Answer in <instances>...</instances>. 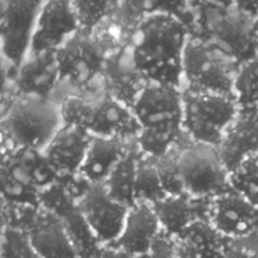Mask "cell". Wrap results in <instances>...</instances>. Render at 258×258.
<instances>
[{
    "label": "cell",
    "mask_w": 258,
    "mask_h": 258,
    "mask_svg": "<svg viewBox=\"0 0 258 258\" xmlns=\"http://www.w3.org/2000/svg\"><path fill=\"white\" fill-rule=\"evenodd\" d=\"M182 71L188 90L228 97L233 93L235 74L223 52L206 42L188 38L182 57Z\"/></svg>",
    "instance_id": "5b68a950"
},
{
    "label": "cell",
    "mask_w": 258,
    "mask_h": 258,
    "mask_svg": "<svg viewBox=\"0 0 258 258\" xmlns=\"http://www.w3.org/2000/svg\"><path fill=\"white\" fill-rule=\"evenodd\" d=\"M105 93L132 107L147 81L134 63L130 43L108 54L102 73Z\"/></svg>",
    "instance_id": "4fadbf2b"
},
{
    "label": "cell",
    "mask_w": 258,
    "mask_h": 258,
    "mask_svg": "<svg viewBox=\"0 0 258 258\" xmlns=\"http://www.w3.org/2000/svg\"><path fill=\"white\" fill-rule=\"evenodd\" d=\"M78 17L80 30L92 33L96 25L110 12L111 2L94 1H72Z\"/></svg>",
    "instance_id": "1f68e13d"
},
{
    "label": "cell",
    "mask_w": 258,
    "mask_h": 258,
    "mask_svg": "<svg viewBox=\"0 0 258 258\" xmlns=\"http://www.w3.org/2000/svg\"><path fill=\"white\" fill-rule=\"evenodd\" d=\"M214 37L231 53L244 57L255 49L253 23L234 13L214 12L209 18Z\"/></svg>",
    "instance_id": "ffe728a7"
},
{
    "label": "cell",
    "mask_w": 258,
    "mask_h": 258,
    "mask_svg": "<svg viewBox=\"0 0 258 258\" xmlns=\"http://www.w3.org/2000/svg\"><path fill=\"white\" fill-rule=\"evenodd\" d=\"M76 205L97 238L104 241L119 238L129 209L111 199L103 183L91 184Z\"/></svg>",
    "instance_id": "9c48e42d"
},
{
    "label": "cell",
    "mask_w": 258,
    "mask_h": 258,
    "mask_svg": "<svg viewBox=\"0 0 258 258\" xmlns=\"http://www.w3.org/2000/svg\"><path fill=\"white\" fill-rule=\"evenodd\" d=\"M2 198L12 205L37 208L41 204V192L1 169Z\"/></svg>",
    "instance_id": "f1b7e54d"
},
{
    "label": "cell",
    "mask_w": 258,
    "mask_h": 258,
    "mask_svg": "<svg viewBox=\"0 0 258 258\" xmlns=\"http://www.w3.org/2000/svg\"><path fill=\"white\" fill-rule=\"evenodd\" d=\"M255 157H256V158H257V159H258V154H257V156H255Z\"/></svg>",
    "instance_id": "8d00e7d4"
},
{
    "label": "cell",
    "mask_w": 258,
    "mask_h": 258,
    "mask_svg": "<svg viewBox=\"0 0 258 258\" xmlns=\"http://www.w3.org/2000/svg\"><path fill=\"white\" fill-rule=\"evenodd\" d=\"M225 258H258V232L239 238L224 237Z\"/></svg>",
    "instance_id": "d6a6232c"
},
{
    "label": "cell",
    "mask_w": 258,
    "mask_h": 258,
    "mask_svg": "<svg viewBox=\"0 0 258 258\" xmlns=\"http://www.w3.org/2000/svg\"><path fill=\"white\" fill-rule=\"evenodd\" d=\"M237 118L235 99L206 92H182L183 133L189 141L217 146Z\"/></svg>",
    "instance_id": "3957f363"
},
{
    "label": "cell",
    "mask_w": 258,
    "mask_h": 258,
    "mask_svg": "<svg viewBox=\"0 0 258 258\" xmlns=\"http://www.w3.org/2000/svg\"><path fill=\"white\" fill-rule=\"evenodd\" d=\"M91 136L85 129L66 124L56 131L43 153L57 172L59 179L79 172Z\"/></svg>",
    "instance_id": "9a60e30c"
},
{
    "label": "cell",
    "mask_w": 258,
    "mask_h": 258,
    "mask_svg": "<svg viewBox=\"0 0 258 258\" xmlns=\"http://www.w3.org/2000/svg\"><path fill=\"white\" fill-rule=\"evenodd\" d=\"M131 110L141 128L181 121L182 92L173 86L147 81Z\"/></svg>",
    "instance_id": "8fae6325"
},
{
    "label": "cell",
    "mask_w": 258,
    "mask_h": 258,
    "mask_svg": "<svg viewBox=\"0 0 258 258\" xmlns=\"http://www.w3.org/2000/svg\"><path fill=\"white\" fill-rule=\"evenodd\" d=\"M188 38V30L177 16L167 11L148 14L139 22L130 42L136 68L146 81L179 89Z\"/></svg>",
    "instance_id": "6da1fadb"
},
{
    "label": "cell",
    "mask_w": 258,
    "mask_h": 258,
    "mask_svg": "<svg viewBox=\"0 0 258 258\" xmlns=\"http://www.w3.org/2000/svg\"><path fill=\"white\" fill-rule=\"evenodd\" d=\"M178 147L175 146L165 155L154 158L156 168L162 183V187L167 196L184 195L177 165Z\"/></svg>",
    "instance_id": "4dcf8cb0"
},
{
    "label": "cell",
    "mask_w": 258,
    "mask_h": 258,
    "mask_svg": "<svg viewBox=\"0 0 258 258\" xmlns=\"http://www.w3.org/2000/svg\"><path fill=\"white\" fill-rule=\"evenodd\" d=\"M1 169L6 170L14 178L37 188L40 192L59 179L43 151L34 148L3 150Z\"/></svg>",
    "instance_id": "5bb4252c"
},
{
    "label": "cell",
    "mask_w": 258,
    "mask_h": 258,
    "mask_svg": "<svg viewBox=\"0 0 258 258\" xmlns=\"http://www.w3.org/2000/svg\"><path fill=\"white\" fill-rule=\"evenodd\" d=\"M192 200L185 194L166 196L161 201L150 205L164 232L171 236H178L189 224L201 219L196 213Z\"/></svg>",
    "instance_id": "603a6c76"
},
{
    "label": "cell",
    "mask_w": 258,
    "mask_h": 258,
    "mask_svg": "<svg viewBox=\"0 0 258 258\" xmlns=\"http://www.w3.org/2000/svg\"><path fill=\"white\" fill-rule=\"evenodd\" d=\"M30 241L32 247L44 258H76L66 229L51 214L36 219Z\"/></svg>",
    "instance_id": "44dd1931"
},
{
    "label": "cell",
    "mask_w": 258,
    "mask_h": 258,
    "mask_svg": "<svg viewBox=\"0 0 258 258\" xmlns=\"http://www.w3.org/2000/svg\"><path fill=\"white\" fill-rule=\"evenodd\" d=\"M59 110L62 124L76 126L89 132L95 115L96 100L71 94L61 100Z\"/></svg>",
    "instance_id": "4316f807"
},
{
    "label": "cell",
    "mask_w": 258,
    "mask_h": 258,
    "mask_svg": "<svg viewBox=\"0 0 258 258\" xmlns=\"http://www.w3.org/2000/svg\"><path fill=\"white\" fill-rule=\"evenodd\" d=\"M12 81L16 95L49 98L60 82L56 49L28 51L15 71Z\"/></svg>",
    "instance_id": "7c38bea8"
},
{
    "label": "cell",
    "mask_w": 258,
    "mask_h": 258,
    "mask_svg": "<svg viewBox=\"0 0 258 258\" xmlns=\"http://www.w3.org/2000/svg\"><path fill=\"white\" fill-rule=\"evenodd\" d=\"M218 150L229 172L245 160L257 156L258 114L237 117L224 133Z\"/></svg>",
    "instance_id": "ac0fdd59"
},
{
    "label": "cell",
    "mask_w": 258,
    "mask_h": 258,
    "mask_svg": "<svg viewBox=\"0 0 258 258\" xmlns=\"http://www.w3.org/2000/svg\"><path fill=\"white\" fill-rule=\"evenodd\" d=\"M42 3L36 0L0 1L1 50L13 75L29 51Z\"/></svg>",
    "instance_id": "8992f818"
},
{
    "label": "cell",
    "mask_w": 258,
    "mask_h": 258,
    "mask_svg": "<svg viewBox=\"0 0 258 258\" xmlns=\"http://www.w3.org/2000/svg\"><path fill=\"white\" fill-rule=\"evenodd\" d=\"M177 237L197 258H225L224 236L208 220L194 221Z\"/></svg>",
    "instance_id": "cb8c5ba5"
},
{
    "label": "cell",
    "mask_w": 258,
    "mask_h": 258,
    "mask_svg": "<svg viewBox=\"0 0 258 258\" xmlns=\"http://www.w3.org/2000/svg\"><path fill=\"white\" fill-rule=\"evenodd\" d=\"M138 155L139 150L135 142L103 182L109 197L128 209L136 205L135 178Z\"/></svg>",
    "instance_id": "7402d4cb"
},
{
    "label": "cell",
    "mask_w": 258,
    "mask_h": 258,
    "mask_svg": "<svg viewBox=\"0 0 258 258\" xmlns=\"http://www.w3.org/2000/svg\"><path fill=\"white\" fill-rule=\"evenodd\" d=\"M183 134L181 121L141 128L135 138L139 152L151 158H159L169 152Z\"/></svg>",
    "instance_id": "d4e9b609"
},
{
    "label": "cell",
    "mask_w": 258,
    "mask_h": 258,
    "mask_svg": "<svg viewBox=\"0 0 258 258\" xmlns=\"http://www.w3.org/2000/svg\"><path fill=\"white\" fill-rule=\"evenodd\" d=\"M129 254L123 252H113V253H107L103 258H129ZM130 256V255H129Z\"/></svg>",
    "instance_id": "e575fe53"
},
{
    "label": "cell",
    "mask_w": 258,
    "mask_h": 258,
    "mask_svg": "<svg viewBox=\"0 0 258 258\" xmlns=\"http://www.w3.org/2000/svg\"><path fill=\"white\" fill-rule=\"evenodd\" d=\"M140 129L131 108L124 103L108 93L96 100L95 115L89 129L91 135L132 140Z\"/></svg>",
    "instance_id": "2e32d148"
},
{
    "label": "cell",
    "mask_w": 258,
    "mask_h": 258,
    "mask_svg": "<svg viewBox=\"0 0 258 258\" xmlns=\"http://www.w3.org/2000/svg\"><path fill=\"white\" fill-rule=\"evenodd\" d=\"M229 187L258 207V159L249 158L229 172Z\"/></svg>",
    "instance_id": "83f0119b"
},
{
    "label": "cell",
    "mask_w": 258,
    "mask_h": 258,
    "mask_svg": "<svg viewBox=\"0 0 258 258\" xmlns=\"http://www.w3.org/2000/svg\"><path fill=\"white\" fill-rule=\"evenodd\" d=\"M79 30V21L72 1H45L36 19L29 51L57 49Z\"/></svg>",
    "instance_id": "30bf717a"
},
{
    "label": "cell",
    "mask_w": 258,
    "mask_h": 258,
    "mask_svg": "<svg viewBox=\"0 0 258 258\" xmlns=\"http://www.w3.org/2000/svg\"><path fill=\"white\" fill-rule=\"evenodd\" d=\"M167 195L165 194L156 168L154 158L145 156L139 152L135 178L136 204L145 203L153 205Z\"/></svg>",
    "instance_id": "484cf974"
},
{
    "label": "cell",
    "mask_w": 258,
    "mask_h": 258,
    "mask_svg": "<svg viewBox=\"0 0 258 258\" xmlns=\"http://www.w3.org/2000/svg\"><path fill=\"white\" fill-rule=\"evenodd\" d=\"M60 82L67 80L77 87L89 85L103 73L108 53L92 33L79 30L57 49Z\"/></svg>",
    "instance_id": "52a82bcc"
},
{
    "label": "cell",
    "mask_w": 258,
    "mask_h": 258,
    "mask_svg": "<svg viewBox=\"0 0 258 258\" xmlns=\"http://www.w3.org/2000/svg\"><path fill=\"white\" fill-rule=\"evenodd\" d=\"M253 38L255 48L258 49V20L253 23Z\"/></svg>",
    "instance_id": "d590c367"
},
{
    "label": "cell",
    "mask_w": 258,
    "mask_h": 258,
    "mask_svg": "<svg viewBox=\"0 0 258 258\" xmlns=\"http://www.w3.org/2000/svg\"><path fill=\"white\" fill-rule=\"evenodd\" d=\"M59 104L49 98L15 95L1 118L3 150L22 147L43 151L61 127Z\"/></svg>",
    "instance_id": "7a4b0ae2"
},
{
    "label": "cell",
    "mask_w": 258,
    "mask_h": 258,
    "mask_svg": "<svg viewBox=\"0 0 258 258\" xmlns=\"http://www.w3.org/2000/svg\"><path fill=\"white\" fill-rule=\"evenodd\" d=\"M169 236L161 229L148 251L139 258H176L177 247Z\"/></svg>",
    "instance_id": "836d02e7"
},
{
    "label": "cell",
    "mask_w": 258,
    "mask_h": 258,
    "mask_svg": "<svg viewBox=\"0 0 258 258\" xmlns=\"http://www.w3.org/2000/svg\"><path fill=\"white\" fill-rule=\"evenodd\" d=\"M208 221L224 237L239 238L258 232V207L228 188L210 199Z\"/></svg>",
    "instance_id": "ba28073f"
},
{
    "label": "cell",
    "mask_w": 258,
    "mask_h": 258,
    "mask_svg": "<svg viewBox=\"0 0 258 258\" xmlns=\"http://www.w3.org/2000/svg\"><path fill=\"white\" fill-rule=\"evenodd\" d=\"M233 94L237 105L258 102V58L248 60L235 74Z\"/></svg>",
    "instance_id": "f546056e"
},
{
    "label": "cell",
    "mask_w": 258,
    "mask_h": 258,
    "mask_svg": "<svg viewBox=\"0 0 258 258\" xmlns=\"http://www.w3.org/2000/svg\"><path fill=\"white\" fill-rule=\"evenodd\" d=\"M160 231L161 227L152 207L138 203L128 210L117 242L125 253L140 257L148 251Z\"/></svg>",
    "instance_id": "d6986e66"
},
{
    "label": "cell",
    "mask_w": 258,
    "mask_h": 258,
    "mask_svg": "<svg viewBox=\"0 0 258 258\" xmlns=\"http://www.w3.org/2000/svg\"><path fill=\"white\" fill-rule=\"evenodd\" d=\"M177 165L184 194L194 200L212 199L229 188V171L217 146L189 141L178 147Z\"/></svg>",
    "instance_id": "277c9868"
},
{
    "label": "cell",
    "mask_w": 258,
    "mask_h": 258,
    "mask_svg": "<svg viewBox=\"0 0 258 258\" xmlns=\"http://www.w3.org/2000/svg\"><path fill=\"white\" fill-rule=\"evenodd\" d=\"M134 143L135 139L92 135L79 172L92 184L103 183Z\"/></svg>",
    "instance_id": "e0dca14e"
}]
</instances>
